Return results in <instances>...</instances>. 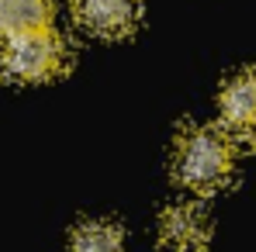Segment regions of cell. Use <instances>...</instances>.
Returning a JSON list of instances; mask_svg holds the SVG:
<instances>
[{
    "label": "cell",
    "mask_w": 256,
    "mask_h": 252,
    "mask_svg": "<svg viewBox=\"0 0 256 252\" xmlns=\"http://www.w3.org/2000/svg\"><path fill=\"white\" fill-rule=\"evenodd\" d=\"M236 166L232 138L218 128H187L173 149V173L184 187L198 194H212L228 183Z\"/></svg>",
    "instance_id": "1"
},
{
    "label": "cell",
    "mask_w": 256,
    "mask_h": 252,
    "mask_svg": "<svg viewBox=\"0 0 256 252\" xmlns=\"http://www.w3.org/2000/svg\"><path fill=\"white\" fill-rule=\"evenodd\" d=\"M66 62H70L66 42L52 28L10 35L0 45V76L14 83H45L59 76Z\"/></svg>",
    "instance_id": "2"
},
{
    "label": "cell",
    "mask_w": 256,
    "mask_h": 252,
    "mask_svg": "<svg viewBox=\"0 0 256 252\" xmlns=\"http://www.w3.org/2000/svg\"><path fill=\"white\" fill-rule=\"evenodd\" d=\"M76 21L100 38H125L135 31L142 3L138 0H70Z\"/></svg>",
    "instance_id": "3"
},
{
    "label": "cell",
    "mask_w": 256,
    "mask_h": 252,
    "mask_svg": "<svg viewBox=\"0 0 256 252\" xmlns=\"http://www.w3.org/2000/svg\"><path fill=\"white\" fill-rule=\"evenodd\" d=\"M222 121L232 138L256 145V69H246L222 86Z\"/></svg>",
    "instance_id": "4"
},
{
    "label": "cell",
    "mask_w": 256,
    "mask_h": 252,
    "mask_svg": "<svg viewBox=\"0 0 256 252\" xmlns=\"http://www.w3.org/2000/svg\"><path fill=\"white\" fill-rule=\"evenodd\" d=\"M212 225L198 204H176L160 221V239L173 252H201L208 246Z\"/></svg>",
    "instance_id": "5"
},
{
    "label": "cell",
    "mask_w": 256,
    "mask_h": 252,
    "mask_svg": "<svg viewBox=\"0 0 256 252\" xmlns=\"http://www.w3.org/2000/svg\"><path fill=\"white\" fill-rule=\"evenodd\" d=\"M52 24V0H0V35H24Z\"/></svg>",
    "instance_id": "6"
},
{
    "label": "cell",
    "mask_w": 256,
    "mask_h": 252,
    "mask_svg": "<svg viewBox=\"0 0 256 252\" xmlns=\"http://www.w3.org/2000/svg\"><path fill=\"white\" fill-rule=\"evenodd\" d=\"M70 252H125V235L114 221H84L73 228Z\"/></svg>",
    "instance_id": "7"
}]
</instances>
